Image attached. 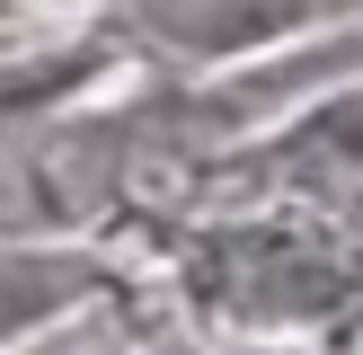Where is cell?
Masks as SVG:
<instances>
[{
	"instance_id": "obj_1",
	"label": "cell",
	"mask_w": 363,
	"mask_h": 355,
	"mask_svg": "<svg viewBox=\"0 0 363 355\" xmlns=\"http://www.w3.org/2000/svg\"><path fill=\"white\" fill-rule=\"evenodd\" d=\"M346 9V0H151V18L195 53H230V45H266L284 27H311V18Z\"/></svg>"
},
{
	"instance_id": "obj_2",
	"label": "cell",
	"mask_w": 363,
	"mask_h": 355,
	"mask_svg": "<svg viewBox=\"0 0 363 355\" xmlns=\"http://www.w3.org/2000/svg\"><path fill=\"white\" fill-rule=\"evenodd\" d=\"M80 293V266H53V258H0V337L45 320L53 302Z\"/></svg>"
}]
</instances>
